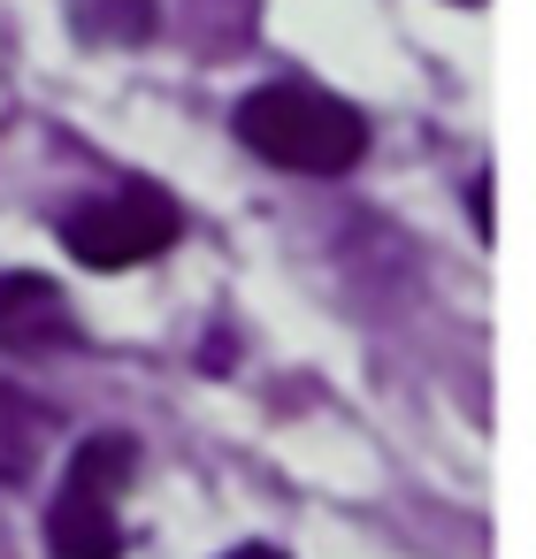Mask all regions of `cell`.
Listing matches in <instances>:
<instances>
[{
  "instance_id": "obj_1",
  "label": "cell",
  "mask_w": 536,
  "mask_h": 559,
  "mask_svg": "<svg viewBox=\"0 0 536 559\" xmlns=\"http://www.w3.org/2000/svg\"><path fill=\"white\" fill-rule=\"evenodd\" d=\"M230 123H238V139H246L261 162H276V169H291V177H345V169L368 154L360 108H345V100L322 93V85H261V93L238 100Z\"/></svg>"
},
{
  "instance_id": "obj_2",
  "label": "cell",
  "mask_w": 536,
  "mask_h": 559,
  "mask_svg": "<svg viewBox=\"0 0 536 559\" xmlns=\"http://www.w3.org/2000/svg\"><path fill=\"white\" fill-rule=\"evenodd\" d=\"M131 467H139L131 437H85V444H78L70 475H62L55 506H47V544H55L62 559H116V551H123L116 498H123Z\"/></svg>"
},
{
  "instance_id": "obj_3",
  "label": "cell",
  "mask_w": 536,
  "mask_h": 559,
  "mask_svg": "<svg viewBox=\"0 0 536 559\" xmlns=\"http://www.w3.org/2000/svg\"><path fill=\"white\" fill-rule=\"evenodd\" d=\"M177 238V207L154 185H131L116 200H85L78 215H62V246L85 269H139Z\"/></svg>"
},
{
  "instance_id": "obj_4",
  "label": "cell",
  "mask_w": 536,
  "mask_h": 559,
  "mask_svg": "<svg viewBox=\"0 0 536 559\" xmlns=\"http://www.w3.org/2000/svg\"><path fill=\"white\" fill-rule=\"evenodd\" d=\"M0 345L9 353H70L78 345V314L47 276H16L0 269Z\"/></svg>"
},
{
  "instance_id": "obj_5",
  "label": "cell",
  "mask_w": 536,
  "mask_h": 559,
  "mask_svg": "<svg viewBox=\"0 0 536 559\" xmlns=\"http://www.w3.org/2000/svg\"><path fill=\"white\" fill-rule=\"evenodd\" d=\"M70 16L85 39H108V47H146L162 32V0H70Z\"/></svg>"
},
{
  "instance_id": "obj_6",
  "label": "cell",
  "mask_w": 536,
  "mask_h": 559,
  "mask_svg": "<svg viewBox=\"0 0 536 559\" xmlns=\"http://www.w3.org/2000/svg\"><path fill=\"white\" fill-rule=\"evenodd\" d=\"M39 406L24 399V391H9L0 383V483H24L32 475V460H39Z\"/></svg>"
},
{
  "instance_id": "obj_7",
  "label": "cell",
  "mask_w": 536,
  "mask_h": 559,
  "mask_svg": "<svg viewBox=\"0 0 536 559\" xmlns=\"http://www.w3.org/2000/svg\"><path fill=\"white\" fill-rule=\"evenodd\" d=\"M475 230L490 238V177H475Z\"/></svg>"
},
{
  "instance_id": "obj_8",
  "label": "cell",
  "mask_w": 536,
  "mask_h": 559,
  "mask_svg": "<svg viewBox=\"0 0 536 559\" xmlns=\"http://www.w3.org/2000/svg\"><path fill=\"white\" fill-rule=\"evenodd\" d=\"M230 559H284V551H269V544H246V551H230Z\"/></svg>"
}]
</instances>
